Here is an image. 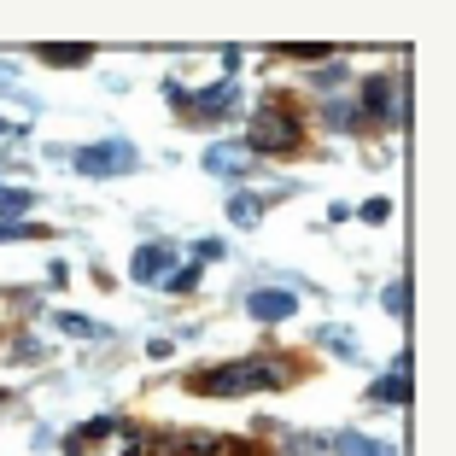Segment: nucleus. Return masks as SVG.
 Segmentation results:
<instances>
[{"mask_svg": "<svg viewBox=\"0 0 456 456\" xmlns=\"http://www.w3.org/2000/svg\"><path fill=\"white\" fill-rule=\"evenodd\" d=\"M387 310H392V316H398V322H403V316H410V281H403V275H398V281L387 287Z\"/></svg>", "mask_w": 456, "mask_h": 456, "instance_id": "obj_18", "label": "nucleus"}, {"mask_svg": "<svg viewBox=\"0 0 456 456\" xmlns=\"http://www.w3.org/2000/svg\"><path fill=\"white\" fill-rule=\"evenodd\" d=\"M310 82H316V88H339V82H346V65H322Z\"/></svg>", "mask_w": 456, "mask_h": 456, "instance_id": "obj_24", "label": "nucleus"}, {"mask_svg": "<svg viewBox=\"0 0 456 456\" xmlns=\"http://www.w3.org/2000/svg\"><path fill=\"white\" fill-rule=\"evenodd\" d=\"M200 287V264H188V269H170V281H164V293H193Z\"/></svg>", "mask_w": 456, "mask_h": 456, "instance_id": "obj_20", "label": "nucleus"}, {"mask_svg": "<svg viewBox=\"0 0 456 456\" xmlns=\"http://www.w3.org/2000/svg\"><path fill=\"white\" fill-rule=\"evenodd\" d=\"M322 346H334L339 357H357V339H351V334H339V328H322Z\"/></svg>", "mask_w": 456, "mask_h": 456, "instance_id": "obj_22", "label": "nucleus"}, {"mask_svg": "<svg viewBox=\"0 0 456 456\" xmlns=\"http://www.w3.org/2000/svg\"><path fill=\"white\" fill-rule=\"evenodd\" d=\"M24 211H36V193H29V188H6V182H0V216L18 223Z\"/></svg>", "mask_w": 456, "mask_h": 456, "instance_id": "obj_13", "label": "nucleus"}, {"mask_svg": "<svg viewBox=\"0 0 456 456\" xmlns=\"http://www.w3.org/2000/svg\"><path fill=\"white\" fill-rule=\"evenodd\" d=\"M41 59H47V65H88V59H94V47H41Z\"/></svg>", "mask_w": 456, "mask_h": 456, "instance_id": "obj_17", "label": "nucleus"}, {"mask_svg": "<svg viewBox=\"0 0 456 456\" xmlns=\"http://www.w3.org/2000/svg\"><path fill=\"white\" fill-rule=\"evenodd\" d=\"M362 118H375V123H392V129H403V118H410V100H403V77L398 70H380V77L362 82Z\"/></svg>", "mask_w": 456, "mask_h": 456, "instance_id": "obj_3", "label": "nucleus"}, {"mask_svg": "<svg viewBox=\"0 0 456 456\" xmlns=\"http://www.w3.org/2000/svg\"><path fill=\"white\" fill-rule=\"evenodd\" d=\"M287 451H293V456H328V439H316V433H293Z\"/></svg>", "mask_w": 456, "mask_h": 456, "instance_id": "obj_19", "label": "nucleus"}, {"mask_svg": "<svg viewBox=\"0 0 456 456\" xmlns=\"http://www.w3.org/2000/svg\"><path fill=\"white\" fill-rule=\"evenodd\" d=\"M293 310H298L293 287H257V293H246V316L252 322H287Z\"/></svg>", "mask_w": 456, "mask_h": 456, "instance_id": "obj_7", "label": "nucleus"}, {"mask_svg": "<svg viewBox=\"0 0 456 456\" xmlns=\"http://www.w3.org/2000/svg\"><path fill=\"white\" fill-rule=\"evenodd\" d=\"M322 118H328V129H362V111L351 106V100H328Z\"/></svg>", "mask_w": 456, "mask_h": 456, "instance_id": "obj_16", "label": "nucleus"}, {"mask_svg": "<svg viewBox=\"0 0 456 456\" xmlns=\"http://www.w3.org/2000/svg\"><path fill=\"white\" fill-rule=\"evenodd\" d=\"M70 164H77L82 175L106 182V175H129V170H141V152H134L129 141H94V147H77V152H70Z\"/></svg>", "mask_w": 456, "mask_h": 456, "instance_id": "obj_4", "label": "nucleus"}, {"mask_svg": "<svg viewBox=\"0 0 456 456\" xmlns=\"http://www.w3.org/2000/svg\"><path fill=\"white\" fill-rule=\"evenodd\" d=\"M410 403V351L392 357V375H380L369 387V410H403Z\"/></svg>", "mask_w": 456, "mask_h": 456, "instance_id": "obj_6", "label": "nucleus"}, {"mask_svg": "<svg viewBox=\"0 0 456 456\" xmlns=\"http://www.w3.org/2000/svg\"><path fill=\"white\" fill-rule=\"evenodd\" d=\"M216 444L223 439H211V433H182L175 451H147V456H216Z\"/></svg>", "mask_w": 456, "mask_h": 456, "instance_id": "obj_12", "label": "nucleus"}, {"mask_svg": "<svg viewBox=\"0 0 456 456\" xmlns=\"http://www.w3.org/2000/svg\"><path fill=\"white\" fill-rule=\"evenodd\" d=\"M328 451H334V456H398V444H380V439H369V433L339 428L334 439H328Z\"/></svg>", "mask_w": 456, "mask_h": 456, "instance_id": "obj_10", "label": "nucleus"}, {"mask_svg": "<svg viewBox=\"0 0 456 456\" xmlns=\"http://www.w3.org/2000/svg\"><path fill=\"white\" fill-rule=\"evenodd\" d=\"M252 147L246 141H216V147H205V170L211 175H252Z\"/></svg>", "mask_w": 456, "mask_h": 456, "instance_id": "obj_9", "label": "nucleus"}, {"mask_svg": "<svg viewBox=\"0 0 456 456\" xmlns=\"http://www.w3.org/2000/svg\"><path fill=\"white\" fill-rule=\"evenodd\" d=\"M111 433H118V421H111V416H94L88 428H77L65 439V456H88V444H94V439H111Z\"/></svg>", "mask_w": 456, "mask_h": 456, "instance_id": "obj_11", "label": "nucleus"}, {"mask_svg": "<svg viewBox=\"0 0 456 456\" xmlns=\"http://www.w3.org/2000/svg\"><path fill=\"white\" fill-rule=\"evenodd\" d=\"M53 328H59V334H77V339H111L100 322H88V316H70V310H59V316H53Z\"/></svg>", "mask_w": 456, "mask_h": 456, "instance_id": "obj_15", "label": "nucleus"}, {"mask_svg": "<svg viewBox=\"0 0 456 456\" xmlns=\"http://www.w3.org/2000/svg\"><path fill=\"white\" fill-rule=\"evenodd\" d=\"M170 264H175V252L164 240H152V246H141V252H134L129 281L134 287H164V281H170Z\"/></svg>", "mask_w": 456, "mask_h": 456, "instance_id": "obj_8", "label": "nucleus"}, {"mask_svg": "<svg viewBox=\"0 0 456 456\" xmlns=\"http://www.w3.org/2000/svg\"><path fill=\"white\" fill-rule=\"evenodd\" d=\"M12 77H18L12 65H0V94H12Z\"/></svg>", "mask_w": 456, "mask_h": 456, "instance_id": "obj_25", "label": "nucleus"}, {"mask_svg": "<svg viewBox=\"0 0 456 456\" xmlns=\"http://www.w3.org/2000/svg\"><path fill=\"white\" fill-rule=\"evenodd\" d=\"M188 387H193V392H205V398L275 392V387H287V362H275V357H234V362H223V369H205V375H193Z\"/></svg>", "mask_w": 456, "mask_h": 456, "instance_id": "obj_1", "label": "nucleus"}, {"mask_svg": "<svg viewBox=\"0 0 456 456\" xmlns=\"http://www.w3.org/2000/svg\"><path fill=\"white\" fill-rule=\"evenodd\" d=\"M18 129H24V123H6V118H0V134H18Z\"/></svg>", "mask_w": 456, "mask_h": 456, "instance_id": "obj_26", "label": "nucleus"}, {"mask_svg": "<svg viewBox=\"0 0 456 456\" xmlns=\"http://www.w3.org/2000/svg\"><path fill=\"white\" fill-rule=\"evenodd\" d=\"M164 94H170V106L193 111V118H228V111L240 106V82H234V77H223L216 88H205V94H188L182 82H164Z\"/></svg>", "mask_w": 456, "mask_h": 456, "instance_id": "obj_5", "label": "nucleus"}, {"mask_svg": "<svg viewBox=\"0 0 456 456\" xmlns=\"http://www.w3.org/2000/svg\"><path fill=\"white\" fill-rule=\"evenodd\" d=\"M36 234H47L41 223H0V240H36Z\"/></svg>", "mask_w": 456, "mask_h": 456, "instance_id": "obj_21", "label": "nucleus"}, {"mask_svg": "<svg viewBox=\"0 0 456 456\" xmlns=\"http://www.w3.org/2000/svg\"><path fill=\"white\" fill-rule=\"evenodd\" d=\"M357 216H362V223H375V228H380V223L392 216V200H369V205H362Z\"/></svg>", "mask_w": 456, "mask_h": 456, "instance_id": "obj_23", "label": "nucleus"}, {"mask_svg": "<svg viewBox=\"0 0 456 456\" xmlns=\"http://www.w3.org/2000/svg\"><path fill=\"white\" fill-rule=\"evenodd\" d=\"M298 141H305V123H298V111L287 106V100H264V106L252 111V123H246V147L257 152H293Z\"/></svg>", "mask_w": 456, "mask_h": 456, "instance_id": "obj_2", "label": "nucleus"}, {"mask_svg": "<svg viewBox=\"0 0 456 456\" xmlns=\"http://www.w3.org/2000/svg\"><path fill=\"white\" fill-rule=\"evenodd\" d=\"M257 216H264V200H257V193H234V200H228V223L234 228H252Z\"/></svg>", "mask_w": 456, "mask_h": 456, "instance_id": "obj_14", "label": "nucleus"}]
</instances>
